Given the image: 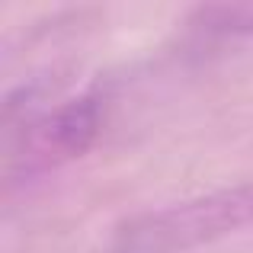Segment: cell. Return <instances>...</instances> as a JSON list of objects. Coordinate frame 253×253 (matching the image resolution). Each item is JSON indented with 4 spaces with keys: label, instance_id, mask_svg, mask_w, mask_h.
I'll use <instances>...</instances> for the list:
<instances>
[{
    "label": "cell",
    "instance_id": "obj_1",
    "mask_svg": "<svg viewBox=\"0 0 253 253\" xmlns=\"http://www.w3.org/2000/svg\"><path fill=\"white\" fill-rule=\"evenodd\" d=\"M253 224V186L209 192L131 218L116 234L119 253H183Z\"/></svg>",
    "mask_w": 253,
    "mask_h": 253
},
{
    "label": "cell",
    "instance_id": "obj_2",
    "mask_svg": "<svg viewBox=\"0 0 253 253\" xmlns=\"http://www.w3.org/2000/svg\"><path fill=\"white\" fill-rule=\"evenodd\" d=\"M103 122V109L93 93L55 106L51 112L23 125L19 141L10 154V176H36L77 161L93 148Z\"/></svg>",
    "mask_w": 253,
    "mask_h": 253
},
{
    "label": "cell",
    "instance_id": "obj_3",
    "mask_svg": "<svg viewBox=\"0 0 253 253\" xmlns=\"http://www.w3.org/2000/svg\"><path fill=\"white\" fill-rule=\"evenodd\" d=\"M205 29L215 32H244L253 36V3H224V6H209L199 13Z\"/></svg>",
    "mask_w": 253,
    "mask_h": 253
}]
</instances>
